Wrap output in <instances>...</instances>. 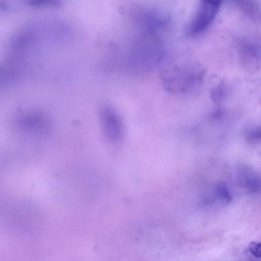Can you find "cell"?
<instances>
[{"label":"cell","instance_id":"obj_6","mask_svg":"<svg viewBox=\"0 0 261 261\" xmlns=\"http://www.w3.org/2000/svg\"><path fill=\"white\" fill-rule=\"evenodd\" d=\"M215 195L217 198L226 202H229L232 196L227 186L223 183L218 184L215 188Z\"/></svg>","mask_w":261,"mask_h":261},{"label":"cell","instance_id":"obj_8","mask_svg":"<svg viewBox=\"0 0 261 261\" xmlns=\"http://www.w3.org/2000/svg\"><path fill=\"white\" fill-rule=\"evenodd\" d=\"M226 92L225 88L223 85H220L215 88L212 91V97L215 101H218L224 96Z\"/></svg>","mask_w":261,"mask_h":261},{"label":"cell","instance_id":"obj_2","mask_svg":"<svg viewBox=\"0 0 261 261\" xmlns=\"http://www.w3.org/2000/svg\"><path fill=\"white\" fill-rule=\"evenodd\" d=\"M220 5V1H201L188 25V35L196 36L207 29L217 16Z\"/></svg>","mask_w":261,"mask_h":261},{"label":"cell","instance_id":"obj_1","mask_svg":"<svg viewBox=\"0 0 261 261\" xmlns=\"http://www.w3.org/2000/svg\"><path fill=\"white\" fill-rule=\"evenodd\" d=\"M202 71L194 65L176 67L164 76L167 88L174 92L187 93L197 88L202 80Z\"/></svg>","mask_w":261,"mask_h":261},{"label":"cell","instance_id":"obj_7","mask_svg":"<svg viewBox=\"0 0 261 261\" xmlns=\"http://www.w3.org/2000/svg\"><path fill=\"white\" fill-rule=\"evenodd\" d=\"M246 140L250 143L261 142V125L249 128L245 133Z\"/></svg>","mask_w":261,"mask_h":261},{"label":"cell","instance_id":"obj_4","mask_svg":"<svg viewBox=\"0 0 261 261\" xmlns=\"http://www.w3.org/2000/svg\"><path fill=\"white\" fill-rule=\"evenodd\" d=\"M237 183L241 187L251 192L261 189V176L247 165H241L237 169Z\"/></svg>","mask_w":261,"mask_h":261},{"label":"cell","instance_id":"obj_5","mask_svg":"<svg viewBox=\"0 0 261 261\" xmlns=\"http://www.w3.org/2000/svg\"><path fill=\"white\" fill-rule=\"evenodd\" d=\"M253 2L240 1L239 6L249 16L254 19H260L261 12L259 8Z\"/></svg>","mask_w":261,"mask_h":261},{"label":"cell","instance_id":"obj_9","mask_svg":"<svg viewBox=\"0 0 261 261\" xmlns=\"http://www.w3.org/2000/svg\"><path fill=\"white\" fill-rule=\"evenodd\" d=\"M249 250L256 257H261V242H251L249 245Z\"/></svg>","mask_w":261,"mask_h":261},{"label":"cell","instance_id":"obj_3","mask_svg":"<svg viewBox=\"0 0 261 261\" xmlns=\"http://www.w3.org/2000/svg\"><path fill=\"white\" fill-rule=\"evenodd\" d=\"M239 57L242 63L249 68L261 64V40L252 38L241 40L238 44Z\"/></svg>","mask_w":261,"mask_h":261}]
</instances>
